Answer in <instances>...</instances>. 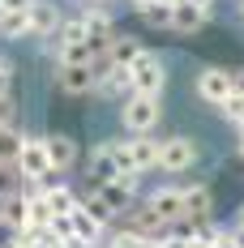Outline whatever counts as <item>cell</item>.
Here are the masks:
<instances>
[{"instance_id": "cell-33", "label": "cell", "mask_w": 244, "mask_h": 248, "mask_svg": "<svg viewBox=\"0 0 244 248\" xmlns=\"http://www.w3.org/2000/svg\"><path fill=\"white\" fill-rule=\"evenodd\" d=\"M189 4H197V9H206V13L214 9V0H189Z\"/></svg>"}, {"instance_id": "cell-23", "label": "cell", "mask_w": 244, "mask_h": 248, "mask_svg": "<svg viewBox=\"0 0 244 248\" xmlns=\"http://www.w3.org/2000/svg\"><path fill=\"white\" fill-rule=\"evenodd\" d=\"M26 193V180L17 175V167L13 163H0V201H13Z\"/></svg>"}, {"instance_id": "cell-32", "label": "cell", "mask_w": 244, "mask_h": 248, "mask_svg": "<svg viewBox=\"0 0 244 248\" xmlns=\"http://www.w3.org/2000/svg\"><path fill=\"white\" fill-rule=\"evenodd\" d=\"M86 4H95V9H112L116 0H81V9H86Z\"/></svg>"}, {"instance_id": "cell-24", "label": "cell", "mask_w": 244, "mask_h": 248, "mask_svg": "<svg viewBox=\"0 0 244 248\" xmlns=\"http://www.w3.org/2000/svg\"><path fill=\"white\" fill-rule=\"evenodd\" d=\"M0 39H9V43L30 39V17H26V13H4V17H0Z\"/></svg>"}, {"instance_id": "cell-37", "label": "cell", "mask_w": 244, "mask_h": 248, "mask_svg": "<svg viewBox=\"0 0 244 248\" xmlns=\"http://www.w3.org/2000/svg\"><path fill=\"white\" fill-rule=\"evenodd\" d=\"M240 13H244V4H240Z\"/></svg>"}, {"instance_id": "cell-36", "label": "cell", "mask_w": 244, "mask_h": 248, "mask_svg": "<svg viewBox=\"0 0 244 248\" xmlns=\"http://www.w3.org/2000/svg\"><path fill=\"white\" fill-rule=\"evenodd\" d=\"M154 4H167V9H171V4H176V0H154Z\"/></svg>"}, {"instance_id": "cell-31", "label": "cell", "mask_w": 244, "mask_h": 248, "mask_svg": "<svg viewBox=\"0 0 244 248\" xmlns=\"http://www.w3.org/2000/svg\"><path fill=\"white\" fill-rule=\"evenodd\" d=\"M231 240H236V248H244V227H240V223L231 227Z\"/></svg>"}, {"instance_id": "cell-18", "label": "cell", "mask_w": 244, "mask_h": 248, "mask_svg": "<svg viewBox=\"0 0 244 248\" xmlns=\"http://www.w3.org/2000/svg\"><path fill=\"white\" fill-rule=\"evenodd\" d=\"M184 218L214 223V193H210V184H184Z\"/></svg>"}, {"instance_id": "cell-12", "label": "cell", "mask_w": 244, "mask_h": 248, "mask_svg": "<svg viewBox=\"0 0 244 248\" xmlns=\"http://www.w3.org/2000/svg\"><path fill=\"white\" fill-rule=\"evenodd\" d=\"M26 17H30V39H56L60 34V22H65V9L56 4V0H34L30 9H26Z\"/></svg>"}, {"instance_id": "cell-29", "label": "cell", "mask_w": 244, "mask_h": 248, "mask_svg": "<svg viewBox=\"0 0 244 248\" xmlns=\"http://www.w3.org/2000/svg\"><path fill=\"white\" fill-rule=\"evenodd\" d=\"M159 248H189V240H184V235H176V231H167V235L159 240Z\"/></svg>"}, {"instance_id": "cell-5", "label": "cell", "mask_w": 244, "mask_h": 248, "mask_svg": "<svg viewBox=\"0 0 244 248\" xmlns=\"http://www.w3.org/2000/svg\"><path fill=\"white\" fill-rule=\"evenodd\" d=\"M17 175H22L26 184H51V180H60V175L51 171V163H48V146H43V133H26V137H22Z\"/></svg>"}, {"instance_id": "cell-26", "label": "cell", "mask_w": 244, "mask_h": 248, "mask_svg": "<svg viewBox=\"0 0 244 248\" xmlns=\"http://www.w3.org/2000/svg\"><path fill=\"white\" fill-rule=\"evenodd\" d=\"M17 116H22V107H17V90H13V94H4V99H0V128H13Z\"/></svg>"}, {"instance_id": "cell-30", "label": "cell", "mask_w": 244, "mask_h": 248, "mask_svg": "<svg viewBox=\"0 0 244 248\" xmlns=\"http://www.w3.org/2000/svg\"><path fill=\"white\" fill-rule=\"evenodd\" d=\"M30 4H34V0H0V9H4V13H26Z\"/></svg>"}, {"instance_id": "cell-21", "label": "cell", "mask_w": 244, "mask_h": 248, "mask_svg": "<svg viewBox=\"0 0 244 248\" xmlns=\"http://www.w3.org/2000/svg\"><path fill=\"white\" fill-rule=\"evenodd\" d=\"M22 137H26V128H22V124H13V128H0V163H13V167H17V154H22Z\"/></svg>"}, {"instance_id": "cell-25", "label": "cell", "mask_w": 244, "mask_h": 248, "mask_svg": "<svg viewBox=\"0 0 244 248\" xmlns=\"http://www.w3.org/2000/svg\"><path fill=\"white\" fill-rule=\"evenodd\" d=\"M219 111H223V120H227V124H236V128H240V124H244V94L236 90V94H231V99L223 103Z\"/></svg>"}, {"instance_id": "cell-6", "label": "cell", "mask_w": 244, "mask_h": 248, "mask_svg": "<svg viewBox=\"0 0 244 248\" xmlns=\"http://www.w3.org/2000/svg\"><path fill=\"white\" fill-rule=\"evenodd\" d=\"M81 193H90L98 184H107L112 175H116V141H98L81 154Z\"/></svg>"}, {"instance_id": "cell-1", "label": "cell", "mask_w": 244, "mask_h": 248, "mask_svg": "<svg viewBox=\"0 0 244 248\" xmlns=\"http://www.w3.org/2000/svg\"><path fill=\"white\" fill-rule=\"evenodd\" d=\"M77 197H81V205L95 214L98 223L112 227L133 201L142 197V175H112L107 184H98V188H90V193H77Z\"/></svg>"}, {"instance_id": "cell-19", "label": "cell", "mask_w": 244, "mask_h": 248, "mask_svg": "<svg viewBox=\"0 0 244 248\" xmlns=\"http://www.w3.org/2000/svg\"><path fill=\"white\" fill-rule=\"evenodd\" d=\"M43 188V197H48V210H51V218H69L77 210V193L65 184V175L60 180H51V184H39Z\"/></svg>"}, {"instance_id": "cell-3", "label": "cell", "mask_w": 244, "mask_h": 248, "mask_svg": "<svg viewBox=\"0 0 244 248\" xmlns=\"http://www.w3.org/2000/svg\"><path fill=\"white\" fill-rule=\"evenodd\" d=\"M120 124L129 128V137H146L163 124V99L154 94H129L120 107Z\"/></svg>"}, {"instance_id": "cell-28", "label": "cell", "mask_w": 244, "mask_h": 248, "mask_svg": "<svg viewBox=\"0 0 244 248\" xmlns=\"http://www.w3.org/2000/svg\"><path fill=\"white\" fill-rule=\"evenodd\" d=\"M4 94H13V69L9 64H0V99Z\"/></svg>"}, {"instance_id": "cell-22", "label": "cell", "mask_w": 244, "mask_h": 248, "mask_svg": "<svg viewBox=\"0 0 244 248\" xmlns=\"http://www.w3.org/2000/svg\"><path fill=\"white\" fill-rule=\"evenodd\" d=\"M133 17H137L142 26H150V30H167L171 9H167V4H154V0H150V4H137V9H133Z\"/></svg>"}, {"instance_id": "cell-14", "label": "cell", "mask_w": 244, "mask_h": 248, "mask_svg": "<svg viewBox=\"0 0 244 248\" xmlns=\"http://www.w3.org/2000/svg\"><path fill=\"white\" fill-rule=\"evenodd\" d=\"M124 158H129V171L133 175H146L154 171V163H159V137L154 133H146V137H129V141H120Z\"/></svg>"}, {"instance_id": "cell-4", "label": "cell", "mask_w": 244, "mask_h": 248, "mask_svg": "<svg viewBox=\"0 0 244 248\" xmlns=\"http://www.w3.org/2000/svg\"><path fill=\"white\" fill-rule=\"evenodd\" d=\"M197 163H201V146H197L193 137H163V141H159V163H154V171L184 175V171H193Z\"/></svg>"}, {"instance_id": "cell-10", "label": "cell", "mask_w": 244, "mask_h": 248, "mask_svg": "<svg viewBox=\"0 0 244 248\" xmlns=\"http://www.w3.org/2000/svg\"><path fill=\"white\" fill-rule=\"evenodd\" d=\"M81 17H86V39H90L95 56H107L112 39L120 34V30H116V17H112L107 9H95V4H86V9H81Z\"/></svg>"}, {"instance_id": "cell-35", "label": "cell", "mask_w": 244, "mask_h": 248, "mask_svg": "<svg viewBox=\"0 0 244 248\" xmlns=\"http://www.w3.org/2000/svg\"><path fill=\"white\" fill-rule=\"evenodd\" d=\"M236 223H240V227H244V205H240V214H236Z\"/></svg>"}, {"instance_id": "cell-2", "label": "cell", "mask_w": 244, "mask_h": 248, "mask_svg": "<svg viewBox=\"0 0 244 248\" xmlns=\"http://www.w3.org/2000/svg\"><path fill=\"white\" fill-rule=\"evenodd\" d=\"M124 73H129V94H154V99H163V90H167V64H163L159 51L146 47Z\"/></svg>"}, {"instance_id": "cell-8", "label": "cell", "mask_w": 244, "mask_h": 248, "mask_svg": "<svg viewBox=\"0 0 244 248\" xmlns=\"http://www.w3.org/2000/svg\"><path fill=\"white\" fill-rule=\"evenodd\" d=\"M193 90H197V99H201V103L223 107V103L236 94V73H231V69H219V64H210V69H201V73H197Z\"/></svg>"}, {"instance_id": "cell-9", "label": "cell", "mask_w": 244, "mask_h": 248, "mask_svg": "<svg viewBox=\"0 0 244 248\" xmlns=\"http://www.w3.org/2000/svg\"><path fill=\"white\" fill-rule=\"evenodd\" d=\"M51 86L69 99H86L95 94V64H51Z\"/></svg>"}, {"instance_id": "cell-34", "label": "cell", "mask_w": 244, "mask_h": 248, "mask_svg": "<svg viewBox=\"0 0 244 248\" xmlns=\"http://www.w3.org/2000/svg\"><path fill=\"white\" fill-rule=\"evenodd\" d=\"M236 90L244 94V69H236Z\"/></svg>"}, {"instance_id": "cell-11", "label": "cell", "mask_w": 244, "mask_h": 248, "mask_svg": "<svg viewBox=\"0 0 244 248\" xmlns=\"http://www.w3.org/2000/svg\"><path fill=\"white\" fill-rule=\"evenodd\" d=\"M146 201L154 205V214L167 223V231L184 218V184H159V188L146 193Z\"/></svg>"}, {"instance_id": "cell-7", "label": "cell", "mask_w": 244, "mask_h": 248, "mask_svg": "<svg viewBox=\"0 0 244 248\" xmlns=\"http://www.w3.org/2000/svg\"><path fill=\"white\" fill-rule=\"evenodd\" d=\"M116 227H120V231H133V235H146V240H163V235H167V223L154 214V205L146 201V193L116 218Z\"/></svg>"}, {"instance_id": "cell-15", "label": "cell", "mask_w": 244, "mask_h": 248, "mask_svg": "<svg viewBox=\"0 0 244 248\" xmlns=\"http://www.w3.org/2000/svg\"><path fill=\"white\" fill-rule=\"evenodd\" d=\"M22 223H26L22 231H48L51 227V210L39 184H26V193H22Z\"/></svg>"}, {"instance_id": "cell-13", "label": "cell", "mask_w": 244, "mask_h": 248, "mask_svg": "<svg viewBox=\"0 0 244 248\" xmlns=\"http://www.w3.org/2000/svg\"><path fill=\"white\" fill-rule=\"evenodd\" d=\"M43 146H48V163H51L56 175H69L77 163H81V146H77L69 133H48Z\"/></svg>"}, {"instance_id": "cell-20", "label": "cell", "mask_w": 244, "mask_h": 248, "mask_svg": "<svg viewBox=\"0 0 244 248\" xmlns=\"http://www.w3.org/2000/svg\"><path fill=\"white\" fill-rule=\"evenodd\" d=\"M142 51H146V43H142L137 34H124V30H120V34L112 39V47H107V60H112L116 69H129V64H133Z\"/></svg>"}, {"instance_id": "cell-16", "label": "cell", "mask_w": 244, "mask_h": 248, "mask_svg": "<svg viewBox=\"0 0 244 248\" xmlns=\"http://www.w3.org/2000/svg\"><path fill=\"white\" fill-rule=\"evenodd\" d=\"M107 231L112 227L107 223H98L95 214L81 205V197H77V210L69 214V235H77V240H86V244H95V248H103V240H107Z\"/></svg>"}, {"instance_id": "cell-17", "label": "cell", "mask_w": 244, "mask_h": 248, "mask_svg": "<svg viewBox=\"0 0 244 248\" xmlns=\"http://www.w3.org/2000/svg\"><path fill=\"white\" fill-rule=\"evenodd\" d=\"M206 22H210L206 9H197L189 0H176L171 4V17H167V30L171 34H197V30H206Z\"/></svg>"}, {"instance_id": "cell-27", "label": "cell", "mask_w": 244, "mask_h": 248, "mask_svg": "<svg viewBox=\"0 0 244 248\" xmlns=\"http://www.w3.org/2000/svg\"><path fill=\"white\" fill-rule=\"evenodd\" d=\"M17 235H22V227L9 223V218H0V248H13V244H17Z\"/></svg>"}]
</instances>
